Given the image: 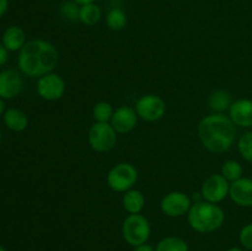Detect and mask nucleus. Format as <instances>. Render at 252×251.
<instances>
[{
    "label": "nucleus",
    "mask_w": 252,
    "mask_h": 251,
    "mask_svg": "<svg viewBox=\"0 0 252 251\" xmlns=\"http://www.w3.org/2000/svg\"><path fill=\"white\" fill-rule=\"evenodd\" d=\"M58 64V51L44 39H32L20 49L19 66L31 78L49 74Z\"/></svg>",
    "instance_id": "f257e3e1"
},
{
    "label": "nucleus",
    "mask_w": 252,
    "mask_h": 251,
    "mask_svg": "<svg viewBox=\"0 0 252 251\" xmlns=\"http://www.w3.org/2000/svg\"><path fill=\"white\" fill-rule=\"evenodd\" d=\"M198 134L209 152L224 153L235 142V123L223 113L209 115L199 123Z\"/></svg>",
    "instance_id": "f03ea898"
},
{
    "label": "nucleus",
    "mask_w": 252,
    "mask_h": 251,
    "mask_svg": "<svg viewBox=\"0 0 252 251\" xmlns=\"http://www.w3.org/2000/svg\"><path fill=\"white\" fill-rule=\"evenodd\" d=\"M224 212L216 203L196 202L189 211V223L198 233H212L223 224Z\"/></svg>",
    "instance_id": "7ed1b4c3"
},
{
    "label": "nucleus",
    "mask_w": 252,
    "mask_h": 251,
    "mask_svg": "<svg viewBox=\"0 0 252 251\" xmlns=\"http://www.w3.org/2000/svg\"><path fill=\"white\" fill-rule=\"evenodd\" d=\"M123 238L128 244L139 246L147 243L150 235V225L147 218L140 214H130L123 223Z\"/></svg>",
    "instance_id": "20e7f679"
},
{
    "label": "nucleus",
    "mask_w": 252,
    "mask_h": 251,
    "mask_svg": "<svg viewBox=\"0 0 252 251\" xmlns=\"http://www.w3.org/2000/svg\"><path fill=\"white\" fill-rule=\"evenodd\" d=\"M138 179V172L133 165L128 162L116 165L107 175V184L113 191L125 192L134 186Z\"/></svg>",
    "instance_id": "39448f33"
},
{
    "label": "nucleus",
    "mask_w": 252,
    "mask_h": 251,
    "mask_svg": "<svg viewBox=\"0 0 252 251\" xmlns=\"http://www.w3.org/2000/svg\"><path fill=\"white\" fill-rule=\"evenodd\" d=\"M112 125L96 122L91 126L89 132V143L94 150L100 153L108 152L112 149L117 142V134Z\"/></svg>",
    "instance_id": "423d86ee"
},
{
    "label": "nucleus",
    "mask_w": 252,
    "mask_h": 251,
    "mask_svg": "<svg viewBox=\"0 0 252 251\" xmlns=\"http://www.w3.org/2000/svg\"><path fill=\"white\" fill-rule=\"evenodd\" d=\"M135 111L142 120L153 122V121L160 120L164 116L165 111H166V105L161 97L149 94L138 100L137 105H135Z\"/></svg>",
    "instance_id": "0eeeda50"
},
{
    "label": "nucleus",
    "mask_w": 252,
    "mask_h": 251,
    "mask_svg": "<svg viewBox=\"0 0 252 251\" xmlns=\"http://www.w3.org/2000/svg\"><path fill=\"white\" fill-rule=\"evenodd\" d=\"M229 188H230V185L223 175H212L202 186L201 194L204 201L218 203L225 198L226 194L229 193Z\"/></svg>",
    "instance_id": "6e6552de"
},
{
    "label": "nucleus",
    "mask_w": 252,
    "mask_h": 251,
    "mask_svg": "<svg viewBox=\"0 0 252 251\" xmlns=\"http://www.w3.org/2000/svg\"><path fill=\"white\" fill-rule=\"evenodd\" d=\"M37 91L39 96L44 100L54 101L63 96L65 91V83L63 79L57 74H46L41 76L37 84Z\"/></svg>",
    "instance_id": "1a4fd4ad"
},
{
    "label": "nucleus",
    "mask_w": 252,
    "mask_h": 251,
    "mask_svg": "<svg viewBox=\"0 0 252 251\" xmlns=\"http://www.w3.org/2000/svg\"><path fill=\"white\" fill-rule=\"evenodd\" d=\"M191 208V199L184 192H170L162 198L161 211L169 217H181Z\"/></svg>",
    "instance_id": "9d476101"
},
{
    "label": "nucleus",
    "mask_w": 252,
    "mask_h": 251,
    "mask_svg": "<svg viewBox=\"0 0 252 251\" xmlns=\"http://www.w3.org/2000/svg\"><path fill=\"white\" fill-rule=\"evenodd\" d=\"M229 194L238 206L252 207V179L240 177L234 181L229 188Z\"/></svg>",
    "instance_id": "9b49d317"
},
{
    "label": "nucleus",
    "mask_w": 252,
    "mask_h": 251,
    "mask_svg": "<svg viewBox=\"0 0 252 251\" xmlns=\"http://www.w3.org/2000/svg\"><path fill=\"white\" fill-rule=\"evenodd\" d=\"M138 120L137 111L133 110L129 106H123L117 111L113 112L112 118V127L115 128L116 132L118 133H128L135 127Z\"/></svg>",
    "instance_id": "f8f14e48"
},
{
    "label": "nucleus",
    "mask_w": 252,
    "mask_h": 251,
    "mask_svg": "<svg viewBox=\"0 0 252 251\" xmlns=\"http://www.w3.org/2000/svg\"><path fill=\"white\" fill-rule=\"evenodd\" d=\"M24 83L17 71L4 70L0 73V97L12 98L21 91Z\"/></svg>",
    "instance_id": "ddd939ff"
},
{
    "label": "nucleus",
    "mask_w": 252,
    "mask_h": 251,
    "mask_svg": "<svg viewBox=\"0 0 252 251\" xmlns=\"http://www.w3.org/2000/svg\"><path fill=\"white\" fill-rule=\"evenodd\" d=\"M230 120L240 127L252 126V101L248 98L238 100L230 106Z\"/></svg>",
    "instance_id": "4468645a"
},
{
    "label": "nucleus",
    "mask_w": 252,
    "mask_h": 251,
    "mask_svg": "<svg viewBox=\"0 0 252 251\" xmlns=\"http://www.w3.org/2000/svg\"><path fill=\"white\" fill-rule=\"evenodd\" d=\"M2 42L7 51H19L25 46V33L20 27L11 26L4 32Z\"/></svg>",
    "instance_id": "2eb2a0df"
},
{
    "label": "nucleus",
    "mask_w": 252,
    "mask_h": 251,
    "mask_svg": "<svg viewBox=\"0 0 252 251\" xmlns=\"http://www.w3.org/2000/svg\"><path fill=\"white\" fill-rule=\"evenodd\" d=\"M4 121L5 125L11 130H15V132L24 130L27 127V123H29L27 116L22 111L16 110V108L7 110L4 115Z\"/></svg>",
    "instance_id": "dca6fc26"
},
{
    "label": "nucleus",
    "mask_w": 252,
    "mask_h": 251,
    "mask_svg": "<svg viewBox=\"0 0 252 251\" xmlns=\"http://www.w3.org/2000/svg\"><path fill=\"white\" fill-rule=\"evenodd\" d=\"M145 204V198L143 193L137 189H130L123 197V207L130 214H138Z\"/></svg>",
    "instance_id": "f3484780"
},
{
    "label": "nucleus",
    "mask_w": 252,
    "mask_h": 251,
    "mask_svg": "<svg viewBox=\"0 0 252 251\" xmlns=\"http://www.w3.org/2000/svg\"><path fill=\"white\" fill-rule=\"evenodd\" d=\"M208 105L216 112L221 113L231 106V96L226 90H217L209 96Z\"/></svg>",
    "instance_id": "a211bd4d"
},
{
    "label": "nucleus",
    "mask_w": 252,
    "mask_h": 251,
    "mask_svg": "<svg viewBox=\"0 0 252 251\" xmlns=\"http://www.w3.org/2000/svg\"><path fill=\"white\" fill-rule=\"evenodd\" d=\"M101 19V9L95 4H85L80 6V11H79V20L83 24L88 25V26H93V25L97 24Z\"/></svg>",
    "instance_id": "6ab92c4d"
},
{
    "label": "nucleus",
    "mask_w": 252,
    "mask_h": 251,
    "mask_svg": "<svg viewBox=\"0 0 252 251\" xmlns=\"http://www.w3.org/2000/svg\"><path fill=\"white\" fill-rule=\"evenodd\" d=\"M157 251H189L186 241L177 236L165 238L158 244Z\"/></svg>",
    "instance_id": "aec40b11"
},
{
    "label": "nucleus",
    "mask_w": 252,
    "mask_h": 251,
    "mask_svg": "<svg viewBox=\"0 0 252 251\" xmlns=\"http://www.w3.org/2000/svg\"><path fill=\"white\" fill-rule=\"evenodd\" d=\"M106 22H107V26L110 27L113 31H120V30L125 29V26L127 25V15L123 10L118 9H112L107 14L106 17Z\"/></svg>",
    "instance_id": "412c9836"
},
{
    "label": "nucleus",
    "mask_w": 252,
    "mask_h": 251,
    "mask_svg": "<svg viewBox=\"0 0 252 251\" xmlns=\"http://www.w3.org/2000/svg\"><path fill=\"white\" fill-rule=\"evenodd\" d=\"M221 175L225 177L228 181H236L241 177L243 175V167L235 160H228L223 164L221 167Z\"/></svg>",
    "instance_id": "4be33fe9"
},
{
    "label": "nucleus",
    "mask_w": 252,
    "mask_h": 251,
    "mask_svg": "<svg viewBox=\"0 0 252 251\" xmlns=\"http://www.w3.org/2000/svg\"><path fill=\"white\" fill-rule=\"evenodd\" d=\"M112 106L108 102H98L97 105L94 107V118L96 120V122L107 123L108 121L112 118Z\"/></svg>",
    "instance_id": "5701e85b"
},
{
    "label": "nucleus",
    "mask_w": 252,
    "mask_h": 251,
    "mask_svg": "<svg viewBox=\"0 0 252 251\" xmlns=\"http://www.w3.org/2000/svg\"><path fill=\"white\" fill-rule=\"evenodd\" d=\"M239 152L246 161L252 162V132L245 133L239 140Z\"/></svg>",
    "instance_id": "b1692460"
},
{
    "label": "nucleus",
    "mask_w": 252,
    "mask_h": 251,
    "mask_svg": "<svg viewBox=\"0 0 252 251\" xmlns=\"http://www.w3.org/2000/svg\"><path fill=\"white\" fill-rule=\"evenodd\" d=\"M79 11L80 7L75 1H64L61 6V14L68 21H75L79 19Z\"/></svg>",
    "instance_id": "393cba45"
},
{
    "label": "nucleus",
    "mask_w": 252,
    "mask_h": 251,
    "mask_svg": "<svg viewBox=\"0 0 252 251\" xmlns=\"http://www.w3.org/2000/svg\"><path fill=\"white\" fill-rule=\"evenodd\" d=\"M240 243L244 248L252 250V223L244 226L240 231Z\"/></svg>",
    "instance_id": "a878e982"
},
{
    "label": "nucleus",
    "mask_w": 252,
    "mask_h": 251,
    "mask_svg": "<svg viewBox=\"0 0 252 251\" xmlns=\"http://www.w3.org/2000/svg\"><path fill=\"white\" fill-rule=\"evenodd\" d=\"M7 57H9V54H7L6 47L4 44H0V65H2L7 61Z\"/></svg>",
    "instance_id": "bb28decb"
},
{
    "label": "nucleus",
    "mask_w": 252,
    "mask_h": 251,
    "mask_svg": "<svg viewBox=\"0 0 252 251\" xmlns=\"http://www.w3.org/2000/svg\"><path fill=\"white\" fill-rule=\"evenodd\" d=\"M7 6H9V0H0V17L6 12Z\"/></svg>",
    "instance_id": "cd10ccee"
},
{
    "label": "nucleus",
    "mask_w": 252,
    "mask_h": 251,
    "mask_svg": "<svg viewBox=\"0 0 252 251\" xmlns=\"http://www.w3.org/2000/svg\"><path fill=\"white\" fill-rule=\"evenodd\" d=\"M134 251H155V250L152 248V246L148 245V244H142V245L139 246H135Z\"/></svg>",
    "instance_id": "c85d7f7f"
},
{
    "label": "nucleus",
    "mask_w": 252,
    "mask_h": 251,
    "mask_svg": "<svg viewBox=\"0 0 252 251\" xmlns=\"http://www.w3.org/2000/svg\"><path fill=\"white\" fill-rule=\"evenodd\" d=\"M74 1L76 2V4H79L81 6V5H85V4H91V2H95L96 0H74Z\"/></svg>",
    "instance_id": "c756f323"
},
{
    "label": "nucleus",
    "mask_w": 252,
    "mask_h": 251,
    "mask_svg": "<svg viewBox=\"0 0 252 251\" xmlns=\"http://www.w3.org/2000/svg\"><path fill=\"white\" fill-rule=\"evenodd\" d=\"M2 111H4V102H2L1 97H0V116H1Z\"/></svg>",
    "instance_id": "7c9ffc66"
},
{
    "label": "nucleus",
    "mask_w": 252,
    "mask_h": 251,
    "mask_svg": "<svg viewBox=\"0 0 252 251\" xmlns=\"http://www.w3.org/2000/svg\"><path fill=\"white\" fill-rule=\"evenodd\" d=\"M226 251H243L241 249H238V248H233V249H229V250Z\"/></svg>",
    "instance_id": "2f4dec72"
},
{
    "label": "nucleus",
    "mask_w": 252,
    "mask_h": 251,
    "mask_svg": "<svg viewBox=\"0 0 252 251\" xmlns=\"http://www.w3.org/2000/svg\"><path fill=\"white\" fill-rule=\"evenodd\" d=\"M0 251H6V250H5L4 248H1V246H0Z\"/></svg>",
    "instance_id": "473e14b6"
},
{
    "label": "nucleus",
    "mask_w": 252,
    "mask_h": 251,
    "mask_svg": "<svg viewBox=\"0 0 252 251\" xmlns=\"http://www.w3.org/2000/svg\"><path fill=\"white\" fill-rule=\"evenodd\" d=\"M0 140H1V133H0Z\"/></svg>",
    "instance_id": "72a5a7b5"
}]
</instances>
